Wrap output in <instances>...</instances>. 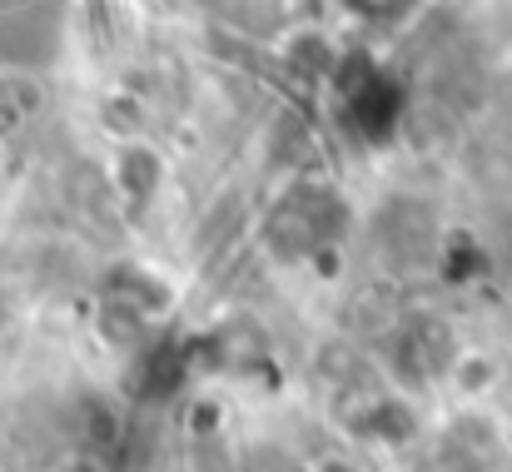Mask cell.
Masks as SVG:
<instances>
[{"instance_id": "cell-1", "label": "cell", "mask_w": 512, "mask_h": 472, "mask_svg": "<svg viewBox=\"0 0 512 472\" xmlns=\"http://www.w3.org/2000/svg\"><path fill=\"white\" fill-rule=\"evenodd\" d=\"M110 169H115V189L130 199V204H150L155 194H160V179H165V159L155 145H145V140H130V145H120L115 159H110Z\"/></svg>"}]
</instances>
